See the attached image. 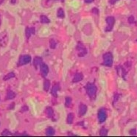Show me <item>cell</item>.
<instances>
[{
  "mask_svg": "<svg viewBox=\"0 0 137 137\" xmlns=\"http://www.w3.org/2000/svg\"><path fill=\"white\" fill-rule=\"evenodd\" d=\"M103 64L108 67H111L113 65V55L111 52H106L103 56Z\"/></svg>",
  "mask_w": 137,
  "mask_h": 137,
  "instance_id": "7a4b0ae2",
  "label": "cell"
},
{
  "mask_svg": "<svg viewBox=\"0 0 137 137\" xmlns=\"http://www.w3.org/2000/svg\"><path fill=\"white\" fill-rule=\"evenodd\" d=\"M56 46H57V43H56V41L54 40L53 38L50 39V40H49V47H50L51 49H54L56 48Z\"/></svg>",
  "mask_w": 137,
  "mask_h": 137,
  "instance_id": "603a6c76",
  "label": "cell"
},
{
  "mask_svg": "<svg viewBox=\"0 0 137 137\" xmlns=\"http://www.w3.org/2000/svg\"><path fill=\"white\" fill-rule=\"evenodd\" d=\"M15 97H16V94L13 91L9 90L6 95V100H13Z\"/></svg>",
  "mask_w": 137,
  "mask_h": 137,
  "instance_id": "2e32d148",
  "label": "cell"
},
{
  "mask_svg": "<svg viewBox=\"0 0 137 137\" xmlns=\"http://www.w3.org/2000/svg\"><path fill=\"white\" fill-rule=\"evenodd\" d=\"M87 106L85 104L81 103L79 106V116H82L87 112Z\"/></svg>",
  "mask_w": 137,
  "mask_h": 137,
  "instance_id": "7c38bea8",
  "label": "cell"
},
{
  "mask_svg": "<svg viewBox=\"0 0 137 137\" xmlns=\"http://www.w3.org/2000/svg\"><path fill=\"white\" fill-rule=\"evenodd\" d=\"M57 17L60 18H64L65 17V13H64V11L62 8H59L57 10Z\"/></svg>",
  "mask_w": 137,
  "mask_h": 137,
  "instance_id": "44dd1931",
  "label": "cell"
},
{
  "mask_svg": "<svg viewBox=\"0 0 137 137\" xmlns=\"http://www.w3.org/2000/svg\"><path fill=\"white\" fill-rule=\"evenodd\" d=\"M117 1H119V0H109V2H110L111 5H113V4H115Z\"/></svg>",
  "mask_w": 137,
  "mask_h": 137,
  "instance_id": "1f68e13d",
  "label": "cell"
},
{
  "mask_svg": "<svg viewBox=\"0 0 137 137\" xmlns=\"http://www.w3.org/2000/svg\"><path fill=\"white\" fill-rule=\"evenodd\" d=\"M0 24H1V18H0Z\"/></svg>",
  "mask_w": 137,
  "mask_h": 137,
  "instance_id": "e575fe53",
  "label": "cell"
},
{
  "mask_svg": "<svg viewBox=\"0 0 137 137\" xmlns=\"http://www.w3.org/2000/svg\"><path fill=\"white\" fill-rule=\"evenodd\" d=\"M116 72H117V74H118L119 76L123 77L124 79L125 80V75L127 74V71L125 70V69L122 66H117L116 68Z\"/></svg>",
  "mask_w": 137,
  "mask_h": 137,
  "instance_id": "ba28073f",
  "label": "cell"
},
{
  "mask_svg": "<svg viewBox=\"0 0 137 137\" xmlns=\"http://www.w3.org/2000/svg\"><path fill=\"white\" fill-rule=\"evenodd\" d=\"M105 21H106V23H107V27L105 28V31L106 32L111 31L113 27L114 23H115V18L113 16H108V17L106 18Z\"/></svg>",
  "mask_w": 137,
  "mask_h": 137,
  "instance_id": "277c9868",
  "label": "cell"
},
{
  "mask_svg": "<svg viewBox=\"0 0 137 137\" xmlns=\"http://www.w3.org/2000/svg\"><path fill=\"white\" fill-rule=\"evenodd\" d=\"M92 13H95V14H97L99 13V10H97V8H93V10H92Z\"/></svg>",
  "mask_w": 137,
  "mask_h": 137,
  "instance_id": "4dcf8cb0",
  "label": "cell"
},
{
  "mask_svg": "<svg viewBox=\"0 0 137 137\" xmlns=\"http://www.w3.org/2000/svg\"><path fill=\"white\" fill-rule=\"evenodd\" d=\"M40 21H41V22L43 23V24H48V23L50 22V20L49 19V18H48L47 16H44V15L41 16Z\"/></svg>",
  "mask_w": 137,
  "mask_h": 137,
  "instance_id": "ac0fdd59",
  "label": "cell"
},
{
  "mask_svg": "<svg viewBox=\"0 0 137 137\" xmlns=\"http://www.w3.org/2000/svg\"><path fill=\"white\" fill-rule=\"evenodd\" d=\"M86 89L87 94L89 96L90 98L92 99V100L95 99L96 94H97V86H96L94 83H87V85H86Z\"/></svg>",
  "mask_w": 137,
  "mask_h": 137,
  "instance_id": "6da1fadb",
  "label": "cell"
},
{
  "mask_svg": "<svg viewBox=\"0 0 137 137\" xmlns=\"http://www.w3.org/2000/svg\"><path fill=\"white\" fill-rule=\"evenodd\" d=\"M49 87H50V81L47 79L44 80V90L46 92H47V91H49Z\"/></svg>",
  "mask_w": 137,
  "mask_h": 137,
  "instance_id": "e0dca14e",
  "label": "cell"
},
{
  "mask_svg": "<svg viewBox=\"0 0 137 137\" xmlns=\"http://www.w3.org/2000/svg\"><path fill=\"white\" fill-rule=\"evenodd\" d=\"M100 135L101 136H105L108 135V130L105 128H102L100 130Z\"/></svg>",
  "mask_w": 137,
  "mask_h": 137,
  "instance_id": "cb8c5ba5",
  "label": "cell"
},
{
  "mask_svg": "<svg viewBox=\"0 0 137 137\" xmlns=\"http://www.w3.org/2000/svg\"><path fill=\"white\" fill-rule=\"evenodd\" d=\"M128 22L130 24H133L135 22V18L133 16H130L129 18H128Z\"/></svg>",
  "mask_w": 137,
  "mask_h": 137,
  "instance_id": "4316f807",
  "label": "cell"
},
{
  "mask_svg": "<svg viewBox=\"0 0 137 137\" xmlns=\"http://www.w3.org/2000/svg\"><path fill=\"white\" fill-rule=\"evenodd\" d=\"M55 130L52 128V127H48L47 129H46V135L47 136H52L53 135H55Z\"/></svg>",
  "mask_w": 137,
  "mask_h": 137,
  "instance_id": "9a60e30c",
  "label": "cell"
},
{
  "mask_svg": "<svg viewBox=\"0 0 137 137\" xmlns=\"http://www.w3.org/2000/svg\"><path fill=\"white\" fill-rule=\"evenodd\" d=\"M74 120V114L72 113H69L66 117V123L67 124H72Z\"/></svg>",
  "mask_w": 137,
  "mask_h": 137,
  "instance_id": "d6986e66",
  "label": "cell"
},
{
  "mask_svg": "<svg viewBox=\"0 0 137 137\" xmlns=\"http://www.w3.org/2000/svg\"><path fill=\"white\" fill-rule=\"evenodd\" d=\"M45 113L47 116V117L49 118H53L54 116V111L52 109V107H47L46 110H45Z\"/></svg>",
  "mask_w": 137,
  "mask_h": 137,
  "instance_id": "5bb4252c",
  "label": "cell"
},
{
  "mask_svg": "<svg viewBox=\"0 0 137 137\" xmlns=\"http://www.w3.org/2000/svg\"><path fill=\"white\" fill-rule=\"evenodd\" d=\"M83 75L82 73H80V72H78L77 74H75L74 78H73V80H72V82L73 83H78V82H80L81 81H83Z\"/></svg>",
  "mask_w": 137,
  "mask_h": 137,
  "instance_id": "4fadbf2b",
  "label": "cell"
},
{
  "mask_svg": "<svg viewBox=\"0 0 137 137\" xmlns=\"http://www.w3.org/2000/svg\"><path fill=\"white\" fill-rule=\"evenodd\" d=\"M59 90H60V84L58 83H56L52 86V91H51V94H52V96L57 97V92H58V91H59Z\"/></svg>",
  "mask_w": 137,
  "mask_h": 137,
  "instance_id": "8fae6325",
  "label": "cell"
},
{
  "mask_svg": "<svg viewBox=\"0 0 137 137\" xmlns=\"http://www.w3.org/2000/svg\"><path fill=\"white\" fill-rule=\"evenodd\" d=\"M77 52H78V56L79 57H84L86 54H87V50L86 49V47H84V45L81 43V42H79L78 44L77 45V47H76Z\"/></svg>",
  "mask_w": 137,
  "mask_h": 137,
  "instance_id": "5b68a950",
  "label": "cell"
},
{
  "mask_svg": "<svg viewBox=\"0 0 137 137\" xmlns=\"http://www.w3.org/2000/svg\"><path fill=\"white\" fill-rule=\"evenodd\" d=\"M31 35H32V32H31L30 28V27H27V28L25 29V35H26L27 39H29V38H30Z\"/></svg>",
  "mask_w": 137,
  "mask_h": 137,
  "instance_id": "d4e9b609",
  "label": "cell"
},
{
  "mask_svg": "<svg viewBox=\"0 0 137 137\" xmlns=\"http://www.w3.org/2000/svg\"><path fill=\"white\" fill-rule=\"evenodd\" d=\"M130 135H133V136H135V135L136 134V130L135 128L131 129V130H130Z\"/></svg>",
  "mask_w": 137,
  "mask_h": 137,
  "instance_id": "f1b7e54d",
  "label": "cell"
},
{
  "mask_svg": "<svg viewBox=\"0 0 137 137\" xmlns=\"http://www.w3.org/2000/svg\"><path fill=\"white\" fill-rule=\"evenodd\" d=\"M97 116H98V120L100 123H103L107 119V113L105 110L104 108L100 109L98 113H97Z\"/></svg>",
  "mask_w": 137,
  "mask_h": 137,
  "instance_id": "8992f818",
  "label": "cell"
},
{
  "mask_svg": "<svg viewBox=\"0 0 137 137\" xmlns=\"http://www.w3.org/2000/svg\"><path fill=\"white\" fill-rule=\"evenodd\" d=\"M8 41V35L6 32H2V34H0V46L2 47L6 46Z\"/></svg>",
  "mask_w": 137,
  "mask_h": 137,
  "instance_id": "9c48e42d",
  "label": "cell"
},
{
  "mask_svg": "<svg viewBox=\"0 0 137 137\" xmlns=\"http://www.w3.org/2000/svg\"><path fill=\"white\" fill-rule=\"evenodd\" d=\"M120 97V95L119 94H114V97H113V103H114L119 100Z\"/></svg>",
  "mask_w": 137,
  "mask_h": 137,
  "instance_id": "83f0119b",
  "label": "cell"
},
{
  "mask_svg": "<svg viewBox=\"0 0 137 137\" xmlns=\"http://www.w3.org/2000/svg\"><path fill=\"white\" fill-rule=\"evenodd\" d=\"M32 58L29 55H21L20 57H19L17 66H21L23 65H26L29 63L31 62Z\"/></svg>",
  "mask_w": 137,
  "mask_h": 137,
  "instance_id": "3957f363",
  "label": "cell"
},
{
  "mask_svg": "<svg viewBox=\"0 0 137 137\" xmlns=\"http://www.w3.org/2000/svg\"><path fill=\"white\" fill-rule=\"evenodd\" d=\"M42 64H43V59H42V57L37 56V57H35L34 58V60H33V65H34V66H35V68L36 69H37L38 67H40Z\"/></svg>",
  "mask_w": 137,
  "mask_h": 137,
  "instance_id": "30bf717a",
  "label": "cell"
},
{
  "mask_svg": "<svg viewBox=\"0 0 137 137\" xmlns=\"http://www.w3.org/2000/svg\"><path fill=\"white\" fill-rule=\"evenodd\" d=\"M30 30H31L32 34V35H34V34H35V27H30Z\"/></svg>",
  "mask_w": 137,
  "mask_h": 137,
  "instance_id": "d6a6232c",
  "label": "cell"
},
{
  "mask_svg": "<svg viewBox=\"0 0 137 137\" xmlns=\"http://www.w3.org/2000/svg\"><path fill=\"white\" fill-rule=\"evenodd\" d=\"M84 1H85L86 3H91L94 0H84Z\"/></svg>",
  "mask_w": 137,
  "mask_h": 137,
  "instance_id": "836d02e7",
  "label": "cell"
},
{
  "mask_svg": "<svg viewBox=\"0 0 137 137\" xmlns=\"http://www.w3.org/2000/svg\"><path fill=\"white\" fill-rule=\"evenodd\" d=\"M49 69L48 66L43 63L40 66V72H41V76L43 77H46L47 76L48 73H49Z\"/></svg>",
  "mask_w": 137,
  "mask_h": 137,
  "instance_id": "52a82bcc",
  "label": "cell"
},
{
  "mask_svg": "<svg viewBox=\"0 0 137 137\" xmlns=\"http://www.w3.org/2000/svg\"><path fill=\"white\" fill-rule=\"evenodd\" d=\"M14 77H15V73H14V72H10V73L7 74L3 77V80H4L5 81H8V80L11 79V78H13Z\"/></svg>",
  "mask_w": 137,
  "mask_h": 137,
  "instance_id": "7402d4cb",
  "label": "cell"
},
{
  "mask_svg": "<svg viewBox=\"0 0 137 137\" xmlns=\"http://www.w3.org/2000/svg\"><path fill=\"white\" fill-rule=\"evenodd\" d=\"M72 103V100L71 97H66V99H65V106H66V108L71 107Z\"/></svg>",
  "mask_w": 137,
  "mask_h": 137,
  "instance_id": "ffe728a7",
  "label": "cell"
},
{
  "mask_svg": "<svg viewBox=\"0 0 137 137\" xmlns=\"http://www.w3.org/2000/svg\"><path fill=\"white\" fill-rule=\"evenodd\" d=\"M28 111V107L27 105H24L22 108V112H25V111Z\"/></svg>",
  "mask_w": 137,
  "mask_h": 137,
  "instance_id": "f546056e",
  "label": "cell"
},
{
  "mask_svg": "<svg viewBox=\"0 0 137 137\" xmlns=\"http://www.w3.org/2000/svg\"><path fill=\"white\" fill-rule=\"evenodd\" d=\"M1 135H2V136H11L12 133H11L8 130L5 129V130H4L2 131V133H1Z\"/></svg>",
  "mask_w": 137,
  "mask_h": 137,
  "instance_id": "484cf974",
  "label": "cell"
}]
</instances>
